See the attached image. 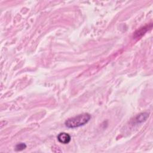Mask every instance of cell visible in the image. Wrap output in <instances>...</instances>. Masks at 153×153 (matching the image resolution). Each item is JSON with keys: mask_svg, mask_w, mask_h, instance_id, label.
<instances>
[{"mask_svg": "<svg viewBox=\"0 0 153 153\" xmlns=\"http://www.w3.org/2000/svg\"><path fill=\"white\" fill-rule=\"evenodd\" d=\"M91 115L88 113H84L68 119L65 123L68 128H76L84 126L89 122Z\"/></svg>", "mask_w": 153, "mask_h": 153, "instance_id": "1", "label": "cell"}, {"mask_svg": "<svg viewBox=\"0 0 153 153\" xmlns=\"http://www.w3.org/2000/svg\"><path fill=\"white\" fill-rule=\"evenodd\" d=\"M58 140L60 143L63 144H67L71 141V136L67 133H61L58 135Z\"/></svg>", "mask_w": 153, "mask_h": 153, "instance_id": "2", "label": "cell"}, {"mask_svg": "<svg viewBox=\"0 0 153 153\" xmlns=\"http://www.w3.org/2000/svg\"><path fill=\"white\" fill-rule=\"evenodd\" d=\"M148 117H149V114L147 113H141L136 117V118H135V121L137 123H143V122L146 121Z\"/></svg>", "mask_w": 153, "mask_h": 153, "instance_id": "3", "label": "cell"}, {"mask_svg": "<svg viewBox=\"0 0 153 153\" xmlns=\"http://www.w3.org/2000/svg\"><path fill=\"white\" fill-rule=\"evenodd\" d=\"M149 28H150V26L147 25L146 26H144L143 28L139 29L135 33V37L138 38V37L143 36L145 33V32L149 29Z\"/></svg>", "mask_w": 153, "mask_h": 153, "instance_id": "4", "label": "cell"}, {"mask_svg": "<svg viewBox=\"0 0 153 153\" xmlns=\"http://www.w3.org/2000/svg\"><path fill=\"white\" fill-rule=\"evenodd\" d=\"M26 148V145L25 143H19L16 145L15 147V150L16 151H21L25 150Z\"/></svg>", "mask_w": 153, "mask_h": 153, "instance_id": "5", "label": "cell"}]
</instances>
